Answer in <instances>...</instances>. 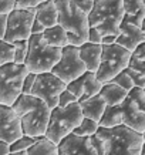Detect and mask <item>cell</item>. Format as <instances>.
Instances as JSON below:
<instances>
[{
	"label": "cell",
	"instance_id": "obj_40",
	"mask_svg": "<svg viewBox=\"0 0 145 155\" xmlns=\"http://www.w3.org/2000/svg\"><path fill=\"white\" fill-rule=\"evenodd\" d=\"M12 152L10 150V144L9 142L3 141V140H0V155H9Z\"/></svg>",
	"mask_w": 145,
	"mask_h": 155
},
{
	"label": "cell",
	"instance_id": "obj_28",
	"mask_svg": "<svg viewBox=\"0 0 145 155\" xmlns=\"http://www.w3.org/2000/svg\"><path fill=\"white\" fill-rule=\"evenodd\" d=\"M36 141H37V138H36V137H30V135L23 134L20 138H17L14 142L10 144V150H12V152H17V151H27Z\"/></svg>",
	"mask_w": 145,
	"mask_h": 155
},
{
	"label": "cell",
	"instance_id": "obj_45",
	"mask_svg": "<svg viewBox=\"0 0 145 155\" xmlns=\"http://www.w3.org/2000/svg\"><path fill=\"white\" fill-rule=\"evenodd\" d=\"M142 138H144V144H145V131L142 132Z\"/></svg>",
	"mask_w": 145,
	"mask_h": 155
},
{
	"label": "cell",
	"instance_id": "obj_30",
	"mask_svg": "<svg viewBox=\"0 0 145 155\" xmlns=\"http://www.w3.org/2000/svg\"><path fill=\"white\" fill-rule=\"evenodd\" d=\"M13 44H14V63L24 64L27 53H28V40L14 41Z\"/></svg>",
	"mask_w": 145,
	"mask_h": 155
},
{
	"label": "cell",
	"instance_id": "obj_7",
	"mask_svg": "<svg viewBox=\"0 0 145 155\" xmlns=\"http://www.w3.org/2000/svg\"><path fill=\"white\" fill-rule=\"evenodd\" d=\"M132 51L127 50L118 43L112 44H103V53H101V61L95 75L103 84L111 81L117 74L122 70H125L130 60H131Z\"/></svg>",
	"mask_w": 145,
	"mask_h": 155
},
{
	"label": "cell",
	"instance_id": "obj_5",
	"mask_svg": "<svg viewBox=\"0 0 145 155\" xmlns=\"http://www.w3.org/2000/svg\"><path fill=\"white\" fill-rule=\"evenodd\" d=\"M61 48L47 44L43 34H31L28 38V53L24 64L34 74L50 73L60 61Z\"/></svg>",
	"mask_w": 145,
	"mask_h": 155
},
{
	"label": "cell",
	"instance_id": "obj_18",
	"mask_svg": "<svg viewBox=\"0 0 145 155\" xmlns=\"http://www.w3.org/2000/svg\"><path fill=\"white\" fill-rule=\"evenodd\" d=\"M36 9V19L44 26V27H51L58 23V13H57L56 0H46L40 3Z\"/></svg>",
	"mask_w": 145,
	"mask_h": 155
},
{
	"label": "cell",
	"instance_id": "obj_10",
	"mask_svg": "<svg viewBox=\"0 0 145 155\" xmlns=\"http://www.w3.org/2000/svg\"><path fill=\"white\" fill-rule=\"evenodd\" d=\"M85 71H87V67L80 57L78 47L68 44L61 48L60 61L53 67L51 73L64 81L66 84H68L73 80L78 78L80 75H83Z\"/></svg>",
	"mask_w": 145,
	"mask_h": 155
},
{
	"label": "cell",
	"instance_id": "obj_27",
	"mask_svg": "<svg viewBox=\"0 0 145 155\" xmlns=\"http://www.w3.org/2000/svg\"><path fill=\"white\" fill-rule=\"evenodd\" d=\"M14 61V44L6 41L5 38L0 40V67Z\"/></svg>",
	"mask_w": 145,
	"mask_h": 155
},
{
	"label": "cell",
	"instance_id": "obj_1",
	"mask_svg": "<svg viewBox=\"0 0 145 155\" xmlns=\"http://www.w3.org/2000/svg\"><path fill=\"white\" fill-rule=\"evenodd\" d=\"M91 140L98 155H141L144 147L142 134L124 124L112 128L100 127Z\"/></svg>",
	"mask_w": 145,
	"mask_h": 155
},
{
	"label": "cell",
	"instance_id": "obj_20",
	"mask_svg": "<svg viewBox=\"0 0 145 155\" xmlns=\"http://www.w3.org/2000/svg\"><path fill=\"white\" fill-rule=\"evenodd\" d=\"M100 95L104 97L107 105H120L128 97V91H125L120 85L108 81V83L103 84V88L100 91Z\"/></svg>",
	"mask_w": 145,
	"mask_h": 155
},
{
	"label": "cell",
	"instance_id": "obj_32",
	"mask_svg": "<svg viewBox=\"0 0 145 155\" xmlns=\"http://www.w3.org/2000/svg\"><path fill=\"white\" fill-rule=\"evenodd\" d=\"M128 94H130V97L137 103V105L145 113V91H144V88H141V87H134Z\"/></svg>",
	"mask_w": 145,
	"mask_h": 155
},
{
	"label": "cell",
	"instance_id": "obj_33",
	"mask_svg": "<svg viewBox=\"0 0 145 155\" xmlns=\"http://www.w3.org/2000/svg\"><path fill=\"white\" fill-rule=\"evenodd\" d=\"M77 101H78V98L71 93L70 90L66 88L61 91L60 97H58V105H57V107H67V105H70V104H73V103H77Z\"/></svg>",
	"mask_w": 145,
	"mask_h": 155
},
{
	"label": "cell",
	"instance_id": "obj_42",
	"mask_svg": "<svg viewBox=\"0 0 145 155\" xmlns=\"http://www.w3.org/2000/svg\"><path fill=\"white\" fill-rule=\"evenodd\" d=\"M9 155H27V151H17V152H10Z\"/></svg>",
	"mask_w": 145,
	"mask_h": 155
},
{
	"label": "cell",
	"instance_id": "obj_24",
	"mask_svg": "<svg viewBox=\"0 0 145 155\" xmlns=\"http://www.w3.org/2000/svg\"><path fill=\"white\" fill-rule=\"evenodd\" d=\"M101 88H103V83L97 78L95 73L85 71L84 73V93H83V97L80 98V101L100 94Z\"/></svg>",
	"mask_w": 145,
	"mask_h": 155
},
{
	"label": "cell",
	"instance_id": "obj_29",
	"mask_svg": "<svg viewBox=\"0 0 145 155\" xmlns=\"http://www.w3.org/2000/svg\"><path fill=\"white\" fill-rule=\"evenodd\" d=\"M111 83H114V84L120 85V87H122V88L125 90V91H131L134 87H135V84H134V80H132V77L130 75V73L125 70H122L120 74H117L114 78L111 80Z\"/></svg>",
	"mask_w": 145,
	"mask_h": 155
},
{
	"label": "cell",
	"instance_id": "obj_16",
	"mask_svg": "<svg viewBox=\"0 0 145 155\" xmlns=\"http://www.w3.org/2000/svg\"><path fill=\"white\" fill-rule=\"evenodd\" d=\"M80 57L84 61L87 71H93L97 73L100 67V61H101V53H103V44H97V43H90L85 41L78 47Z\"/></svg>",
	"mask_w": 145,
	"mask_h": 155
},
{
	"label": "cell",
	"instance_id": "obj_17",
	"mask_svg": "<svg viewBox=\"0 0 145 155\" xmlns=\"http://www.w3.org/2000/svg\"><path fill=\"white\" fill-rule=\"evenodd\" d=\"M78 103H80V107H81V111H83V115L87 118H91V120H94L97 122H100L105 108H107L105 100H104L103 95L100 94L90 97V98L81 100Z\"/></svg>",
	"mask_w": 145,
	"mask_h": 155
},
{
	"label": "cell",
	"instance_id": "obj_46",
	"mask_svg": "<svg viewBox=\"0 0 145 155\" xmlns=\"http://www.w3.org/2000/svg\"><path fill=\"white\" fill-rule=\"evenodd\" d=\"M144 5H145V0H144Z\"/></svg>",
	"mask_w": 145,
	"mask_h": 155
},
{
	"label": "cell",
	"instance_id": "obj_8",
	"mask_svg": "<svg viewBox=\"0 0 145 155\" xmlns=\"http://www.w3.org/2000/svg\"><path fill=\"white\" fill-rule=\"evenodd\" d=\"M28 73L26 64L14 61L0 67V104L13 105L23 93V81Z\"/></svg>",
	"mask_w": 145,
	"mask_h": 155
},
{
	"label": "cell",
	"instance_id": "obj_47",
	"mask_svg": "<svg viewBox=\"0 0 145 155\" xmlns=\"http://www.w3.org/2000/svg\"><path fill=\"white\" fill-rule=\"evenodd\" d=\"M144 91H145V88H144Z\"/></svg>",
	"mask_w": 145,
	"mask_h": 155
},
{
	"label": "cell",
	"instance_id": "obj_26",
	"mask_svg": "<svg viewBox=\"0 0 145 155\" xmlns=\"http://www.w3.org/2000/svg\"><path fill=\"white\" fill-rule=\"evenodd\" d=\"M14 6H16L14 0H0V40L5 38L7 16L14 9Z\"/></svg>",
	"mask_w": 145,
	"mask_h": 155
},
{
	"label": "cell",
	"instance_id": "obj_41",
	"mask_svg": "<svg viewBox=\"0 0 145 155\" xmlns=\"http://www.w3.org/2000/svg\"><path fill=\"white\" fill-rule=\"evenodd\" d=\"M117 40V36H112V34H108V36H103V43L101 44H112Z\"/></svg>",
	"mask_w": 145,
	"mask_h": 155
},
{
	"label": "cell",
	"instance_id": "obj_23",
	"mask_svg": "<svg viewBox=\"0 0 145 155\" xmlns=\"http://www.w3.org/2000/svg\"><path fill=\"white\" fill-rule=\"evenodd\" d=\"M100 127L112 128L117 125H122V117L120 111V105H107L103 117L100 120Z\"/></svg>",
	"mask_w": 145,
	"mask_h": 155
},
{
	"label": "cell",
	"instance_id": "obj_43",
	"mask_svg": "<svg viewBox=\"0 0 145 155\" xmlns=\"http://www.w3.org/2000/svg\"><path fill=\"white\" fill-rule=\"evenodd\" d=\"M141 28L144 30V33H145V19H144V21H142V24H141Z\"/></svg>",
	"mask_w": 145,
	"mask_h": 155
},
{
	"label": "cell",
	"instance_id": "obj_19",
	"mask_svg": "<svg viewBox=\"0 0 145 155\" xmlns=\"http://www.w3.org/2000/svg\"><path fill=\"white\" fill-rule=\"evenodd\" d=\"M124 19L140 26L145 19L144 0H124Z\"/></svg>",
	"mask_w": 145,
	"mask_h": 155
},
{
	"label": "cell",
	"instance_id": "obj_12",
	"mask_svg": "<svg viewBox=\"0 0 145 155\" xmlns=\"http://www.w3.org/2000/svg\"><path fill=\"white\" fill-rule=\"evenodd\" d=\"M21 135H23L21 121L13 107L0 104V140L12 144Z\"/></svg>",
	"mask_w": 145,
	"mask_h": 155
},
{
	"label": "cell",
	"instance_id": "obj_4",
	"mask_svg": "<svg viewBox=\"0 0 145 155\" xmlns=\"http://www.w3.org/2000/svg\"><path fill=\"white\" fill-rule=\"evenodd\" d=\"M124 14V0H94L88 14L90 27H95L103 36H118Z\"/></svg>",
	"mask_w": 145,
	"mask_h": 155
},
{
	"label": "cell",
	"instance_id": "obj_14",
	"mask_svg": "<svg viewBox=\"0 0 145 155\" xmlns=\"http://www.w3.org/2000/svg\"><path fill=\"white\" fill-rule=\"evenodd\" d=\"M120 111H121L124 125L141 134L145 131V113L137 105V103L130 97V94L120 104Z\"/></svg>",
	"mask_w": 145,
	"mask_h": 155
},
{
	"label": "cell",
	"instance_id": "obj_25",
	"mask_svg": "<svg viewBox=\"0 0 145 155\" xmlns=\"http://www.w3.org/2000/svg\"><path fill=\"white\" fill-rule=\"evenodd\" d=\"M100 128V124L97 121H94L91 118H87V117H83L80 125L75 128L73 134L75 135H80V137H93L97 134Z\"/></svg>",
	"mask_w": 145,
	"mask_h": 155
},
{
	"label": "cell",
	"instance_id": "obj_34",
	"mask_svg": "<svg viewBox=\"0 0 145 155\" xmlns=\"http://www.w3.org/2000/svg\"><path fill=\"white\" fill-rule=\"evenodd\" d=\"M14 2H16V6H14L16 9H31L46 0H14Z\"/></svg>",
	"mask_w": 145,
	"mask_h": 155
},
{
	"label": "cell",
	"instance_id": "obj_3",
	"mask_svg": "<svg viewBox=\"0 0 145 155\" xmlns=\"http://www.w3.org/2000/svg\"><path fill=\"white\" fill-rule=\"evenodd\" d=\"M56 6L58 24L67 31L70 44L80 47L88 41V14H85L73 0H56Z\"/></svg>",
	"mask_w": 145,
	"mask_h": 155
},
{
	"label": "cell",
	"instance_id": "obj_13",
	"mask_svg": "<svg viewBox=\"0 0 145 155\" xmlns=\"http://www.w3.org/2000/svg\"><path fill=\"white\" fill-rule=\"evenodd\" d=\"M60 155H98V151L94 147L91 137H80L68 134L58 142Z\"/></svg>",
	"mask_w": 145,
	"mask_h": 155
},
{
	"label": "cell",
	"instance_id": "obj_15",
	"mask_svg": "<svg viewBox=\"0 0 145 155\" xmlns=\"http://www.w3.org/2000/svg\"><path fill=\"white\" fill-rule=\"evenodd\" d=\"M145 41V33L144 30L137 26V24L128 21L127 19H122L121 26H120V34L117 36L115 43L121 44L130 51H134L141 43Z\"/></svg>",
	"mask_w": 145,
	"mask_h": 155
},
{
	"label": "cell",
	"instance_id": "obj_35",
	"mask_svg": "<svg viewBox=\"0 0 145 155\" xmlns=\"http://www.w3.org/2000/svg\"><path fill=\"white\" fill-rule=\"evenodd\" d=\"M36 75L37 74H34V73H28L26 75V78L23 81V94H30V91H31V88H33V85H34Z\"/></svg>",
	"mask_w": 145,
	"mask_h": 155
},
{
	"label": "cell",
	"instance_id": "obj_21",
	"mask_svg": "<svg viewBox=\"0 0 145 155\" xmlns=\"http://www.w3.org/2000/svg\"><path fill=\"white\" fill-rule=\"evenodd\" d=\"M43 37L44 40L47 41V44H50V46H54V47H66L70 44L68 41V36H67V31L64 28L61 27L60 24L57 23L56 26H51V27H47L44 28V31H43Z\"/></svg>",
	"mask_w": 145,
	"mask_h": 155
},
{
	"label": "cell",
	"instance_id": "obj_38",
	"mask_svg": "<svg viewBox=\"0 0 145 155\" xmlns=\"http://www.w3.org/2000/svg\"><path fill=\"white\" fill-rule=\"evenodd\" d=\"M132 57H137V58H142V60H145V41L141 43L140 46L132 51Z\"/></svg>",
	"mask_w": 145,
	"mask_h": 155
},
{
	"label": "cell",
	"instance_id": "obj_37",
	"mask_svg": "<svg viewBox=\"0 0 145 155\" xmlns=\"http://www.w3.org/2000/svg\"><path fill=\"white\" fill-rule=\"evenodd\" d=\"M88 41L101 44V43H103V34L100 33L95 27H90V30H88Z\"/></svg>",
	"mask_w": 145,
	"mask_h": 155
},
{
	"label": "cell",
	"instance_id": "obj_11",
	"mask_svg": "<svg viewBox=\"0 0 145 155\" xmlns=\"http://www.w3.org/2000/svg\"><path fill=\"white\" fill-rule=\"evenodd\" d=\"M66 88V83L50 71V73H41V74L36 75L34 85L30 94L43 100L53 110L58 105V97H60L61 91Z\"/></svg>",
	"mask_w": 145,
	"mask_h": 155
},
{
	"label": "cell",
	"instance_id": "obj_22",
	"mask_svg": "<svg viewBox=\"0 0 145 155\" xmlns=\"http://www.w3.org/2000/svg\"><path fill=\"white\" fill-rule=\"evenodd\" d=\"M27 155H60L58 145L50 141L47 137H40L27 150Z\"/></svg>",
	"mask_w": 145,
	"mask_h": 155
},
{
	"label": "cell",
	"instance_id": "obj_39",
	"mask_svg": "<svg viewBox=\"0 0 145 155\" xmlns=\"http://www.w3.org/2000/svg\"><path fill=\"white\" fill-rule=\"evenodd\" d=\"M44 26H43L37 19H34V23H33V27H31V34H41L44 31Z\"/></svg>",
	"mask_w": 145,
	"mask_h": 155
},
{
	"label": "cell",
	"instance_id": "obj_2",
	"mask_svg": "<svg viewBox=\"0 0 145 155\" xmlns=\"http://www.w3.org/2000/svg\"><path fill=\"white\" fill-rule=\"evenodd\" d=\"M21 121L23 134L30 137H46V131L50 121L51 108L43 100L31 94H20V97L12 105Z\"/></svg>",
	"mask_w": 145,
	"mask_h": 155
},
{
	"label": "cell",
	"instance_id": "obj_44",
	"mask_svg": "<svg viewBox=\"0 0 145 155\" xmlns=\"http://www.w3.org/2000/svg\"><path fill=\"white\" fill-rule=\"evenodd\" d=\"M141 155H145V144H144V147H142V152H141Z\"/></svg>",
	"mask_w": 145,
	"mask_h": 155
},
{
	"label": "cell",
	"instance_id": "obj_6",
	"mask_svg": "<svg viewBox=\"0 0 145 155\" xmlns=\"http://www.w3.org/2000/svg\"><path fill=\"white\" fill-rule=\"evenodd\" d=\"M83 111L80 103H73L67 107H56L51 110L50 121L46 131V137L58 145V142L74 131L83 120Z\"/></svg>",
	"mask_w": 145,
	"mask_h": 155
},
{
	"label": "cell",
	"instance_id": "obj_31",
	"mask_svg": "<svg viewBox=\"0 0 145 155\" xmlns=\"http://www.w3.org/2000/svg\"><path fill=\"white\" fill-rule=\"evenodd\" d=\"M67 90H70L80 101V98L83 97V93H84V74L80 75L78 78L73 80L71 83H68L67 84Z\"/></svg>",
	"mask_w": 145,
	"mask_h": 155
},
{
	"label": "cell",
	"instance_id": "obj_36",
	"mask_svg": "<svg viewBox=\"0 0 145 155\" xmlns=\"http://www.w3.org/2000/svg\"><path fill=\"white\" fill-rule=\"evenodd\" d=\"M85 14H90L94 7V0H73Z\"/></svg>",
	"mask_w": 145,
	"mask_h": 155
},
{
	"label": "cell",
	"instance_id": "obj_9",
	"mask_svg": "<svg viewBox=\"0 0 145 155\" xmlns=\"http://www.w3.org/2000/svg\"><path fill=\"white\" fill-rule=\"evenodd\" d=\"M34 19H36L34 7L31 9H16L14 7L7 16L5 40L9 43L28 40L31 36Z\"/></svg>",
	"mask_w": 145,
	"mask_h": 155
}]
</instances>
